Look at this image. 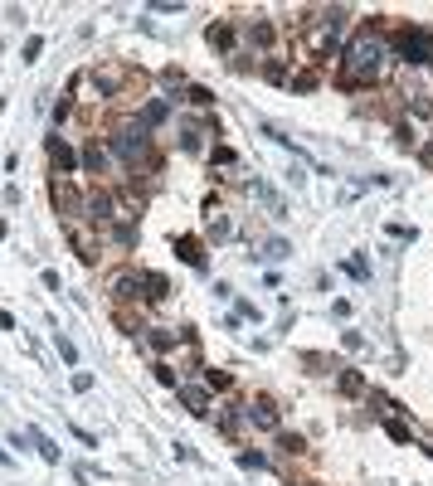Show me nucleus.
<instances>
[{"mask_svg": "<svg viewBox=\"0 0 433 486\" xmlns=\"http://www.w3.org/2000/svg\"><path fill=\"white\" fill-rule=\"evenodd\" d=\"M59 355H64L69 365H78V350H73V341H69V336H59Z\"/></svg>", "mask_w": 433, "mask_h": 486, "instance_id": "nucleus-17", "label": "nucleus"}, {"mask_svg": "<svg viewBox=\"0 0 433 486\" xmlns=\"http://www.w3.org/2000/svg\"><path fill=\"white\" fill-rule=\"evenodd\" d=\"M210 44H215V49H229V44H234V29H229V24H210Z\"/></svg>", "mask_w": 433, "mask_h": 486, "instance_id": "nucleus-11", "label": "nucleus"}, {"mask_svg": "<svg viewBox=\"0 0 433 486\" xmlns=\"http://www.w3.org/2000/svg\"><path fill=\"white\" fill-rule=\"evenodd\" d=\"M0 467H10V452H5V448H0Z\"/></svg>", "mask_w": 433, "mask_h": 486, "instance_id": "nucleus-25", "label": "nucleus"}, {"mask_svg": "<svg viewBox=\"0 0 433 486\" xmlns=\"http://www.w3.org/2000/svg\"><path fill=\"white\" fill-rule=\"evenodd\" d=\"M360 389H365V380H360L355 370H346V375H341V394H360Z\"/></svg>", "mask_w": 433, "mask_h": 486, "instance_id": "nucleus-13", "label": "nucleus"}, {"mask_svg": "<svg viewBox=\"0 0 433 486\" xmlns=\"http://www.w3.org/2000/svg\"><path fill=\"white\" fill-rule=\"evenodd\" d=\"M49 161H54V171H59V176L78 166V156H73V146H69V141H59V136H49Z\"/></svg>", "mask_w": 433, "mask_h": 486, "instance_id": "nucleus-5", "label": "nucleus"}, {"mask_svg": "<svg viewBox=\"0 0 433 486\" xmlns=\"http://www.w3.org/2000/svg\"><path fill=\"white\" fill-rule=\"evenodd\" d=\"M176 253H180L190 268H200V263H205V253H200V238H180V243H176Z\"/></svg>", "mask_w": 433, "mask_h": 486, "instance_id": "nucleus-9", "label": "nucleus"}, {"mask_svg": "<svg viewBox=\"0 0 433 486\" xmlns=\"http://www.w3.org/2000/svg\"><path fill=\"white\" fill-rule=\"evenodd\" d=\"M419 161H424V166H433V146H429V151H424V156H419Z\"/></svg>", "mask_w": 433, "mask_h": 486, "instance_id": "nucleus-24", "label": "nucleus"}, {"mask_svg": "<svg viewBox=\"0 0 433 486\" xmlns=\"http://www.w3.org/2000/svg\"><path fill=\"white\" fill-rule=\"evenodd\" d=\"M395 49H399V59H404V64H429V59H433V39H429V34H399V44H395Z\"/></svg>", "mask_w": 433, "mask_h": 486, "instance_id": "nucleus-2", "label": "nucleus"}, {"mask_svg": "<svg viewBox=\"0 0 433 486\" xmlns=\"http://www.w3.org/2000/svg\"><path fill=\"white\" fill-rule=\"evenodd\" d=\"M166 112H171L166 102H151V107H146V127H156V122H166Z\"/></svg>", "mask_w": 433, "mask_h": 486, "instance_id": "nucleus-14", "label": "nucleus"}, {"mask_svg": "<svg viewBox=\"0 0 433 486\" xmlns=\"http://www.w3.org/2000/svg\"><path fill=\"white\" fill-rule=\"evenodd\" d=\"M112 151L127 156V161H136V156L146 151V131H117V136H112Z\"/></svg>", "mask_w": 433, "mask_h": 486, "instance_id": "nucleus-4", "label": "nucleus"}, {"mask_svg": "<svg viewBox=\"0 0 433 486\" xmlns=\"http://www.w3.org/2000/svg\"><path fill=\"white\" fill-rule=\"evenodd\" d=\"M385 428H390V438H395V443H409V428H404V423H395V418H390Z\"/></svg>", "mask_w": 433, "mask_h": 486, "instance_id": "nucleus-21", "label": "nucleus"}, {"mask_svg": "<svg viewBox=\"0 0 433 486\" xmlns=\"http://www.w3.org/2000/svg\"><path fill=\"white\" fill-rule=\"evenodd\" d=\"M180 399H185V408H190V413H210V389L185 385V389H180Z\"/></svg>", "mask_w": 433, "mask_h": 486, "instance_id": "nucleus-7", "label": "nucleus"}, {"mask_svg": "<svg viewBox=\"0 0 433 486\" xmlns=\"http://www.w3.org/2000/svg\"><path fill=\"white\" fill-rule=\"evenodd\" d=\"M151 345H156V350H171L176 336H171V331H151Z\"/></svg>", "mask_w": 433, "mask_h": 486, "instance_id": "nucleus-16", "label": "nucleus"}, {"mask_svg": "<svg viewBox=\"0 0 433 486\" xmlns=\"http://www.w3.org/2000/svg\"><path fill=\"white\" fill-rule=\"evenodd\" d=\"M210 389H229V375H224V370H210Z\"/></svg>", "mask_w": 433, "mask_h": 486, "instance_id": "nucleus-23", "label": "nucleus"}, {"mask_svg": "<svg viewBox=\"0 0 433 486\" xmlns=\"http://www.w3.org/2000/svg\"><path fill=\"white\" fill-rule=\"evenodd\" d=\"M39 54H44V39H39V34H34V39H29V44H24V64H29V59H39Z\"/></svg>", "mask_w": 433, "mask_h": 486, "instance_id": "nucleus-20", "label": "nucleus"}, {"mask_svg": "<svg viewBox=\"0 0 433 486\" xmlns=\"http://www.w3.org/2000/svg\"><path fill=\"white\" fill-rule=\"evenodd\" d=\"M248 423H253V428H268V433H273V428L283 423V413L273 408V399H253V403H248Z\"/></svg>", "mask_w": 433, "mask_h": 486, "instance_id": "nucleus-3", "label": "nucleus"}, {"mask_svg": "<svg viewBox=\"0 0 433 486\" xmlns=\"http://www.w3.org/2000/svg\"><path fill=\"white\" fill-rule=\"evenodd\" d=\"M24 438H29V443L39 448V457H44V462H59V448H54V443H49V438H44L39 428H24Z\"/></svg>", "mask_w": 433, "mask_h": 486, "instance_id": "nucleus-8", "label": "nucleus"}, {"mask_svg": "<svg viewBox=\"0 0 433 486\" xmlns=\"http://www.w3.org/2000/svg\"><path fill=\"white\" fill-rule=\"evenodd\" d=\"M88 219L108 224V219H112V194H103V190H88Z\"/></svg>", "mask_w": 433, "mask_h": 486, "instance_id": "nucleus-6", "label": "nucleus"}, {"mask_svg": "<svg viewBox=\"0 0 433 486\" xmlns=\"http://www.w3.org/2000/svg\"><path fill=\"white\" fill-rule=\"evenodd\" d=\"M190 102H195V107H210L215 97H210V88H190Z\"/></svg>", "mask_w": 433, "mask_h": 486, "instance_id": "nucleus-22", "label": "nucleus"}, {"mask_svg": "<svg viewBox=\"0 0 433 486\" xmlns=\"http://www.w3.org/2000/svg\"><path fill=\"white\" fill-rule=\"evenodd\" d=\"M146 296H151V301H161V296H166V278H161V273H151V278H146Z\"/></svg>", "mask_w": 433, "mask_h": 486, "instance_id": "nucleus-12", "label": "nucleus"}, {"mask_svg": "<svg viewBox=\"0 0 433 486\" xmlns=\"http://www.w3.org/2000/svg\"><path fill=\"white\" fill-rule=\"evenodd\" d=\"M83 166H88V171H103V146H88V151H83Z\"/></svg>", "mask_w": 433, "mask_h": 486, "instance_id": "nucleus-15", "label": "nucleus"}, {"mask_svg": "<svg viewBox=\"0 0 433 486\" xmlns=\"http://www.w3.org/2000/svg\"><path fill=\"white\" fill-rule=\"evenodd\" d=\"M239 462H243V467H248V472H253V467H258V472H263V467H268V457H263V452H243V457H239Z\"/></svg>", "mask_w": 433, "mask_h": 486, "instance_id": "nucleus-18", "label": "nucleus"}, {"mask_svg": "<svg viewBox=\"0 0 433 486\" xmlns=\"http://www.w3.org/2000/svg\"><path fill=\"white\" fill-rule=\"evenodd\" d=\"M380 59H385V44L375 34H360L350 49H346V83H365L380 73Z\"/></svg>", "mask_w": 433, "mask_h": 486, "instance_id": "nucleus-1", "label": "nucleus"}, {"mask_svg": "<svg viewBox=\"0 0 433 486\" xmlns=\"http://www.w3.org/2000/svg\"><path fill=\"white\" fill-rule=\"evenodd\" d=\"M210 234H215V238H229V219H224V214L210 219Z\"/></svg>", "mask_w": 433, "mask_h": 486, "instance_id": "nucleus-19", "label": "nucleus"}, {"mask_svg": "<svg viewBox=\"0 0 433 486\" xmlns=\"http://www.w3.org/2000/svg\"><path fill=\"white\" fill-rule=\"evenodd\" d=\"M136 287H141L136 273H117V278H112V292H117V296H136Z\"/></svg>", "mask_w": 433, "mask_h": 486, "instance_id": "nucleus-10", "label": "nucleus"}]
</instances>
